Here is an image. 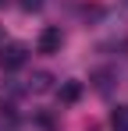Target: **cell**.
<instances>
[{
	"label": "cell",
	"instance_id": "cell-1",
	"mask_svg": "<svg viewBox=\"0 0 128 131\" xmlns=\"http://www.w3.org/2000/svg\"><path fill=\"white\" fill-rule=\"evenodd\" d=\"M25 60H29V46H25V43H7V46H0V67H4V71H18Z\"/></svg>",
	"mask_w": 128,
	"mask_h": 131
},
{
	"label": "cell",
	"instance_id": "cell-2",
	"mask_svg": "<svg viewBox=\"0 0 128 131\" xmlns=\"http://www.w3.org/2000/svg\"><path fill=\"white\" fill-rule=\"evenodd\" d=\"M61 43H64V36H61V28H43L39 32V53H57L61 50Z\"/></svg>",
	"mask_w": 128,
	"mask_h": 131
},
{
	"label": "cell",
	"instance_id": "cell-3",
	"mask_svg": "<svg viewBox=\"0 0 128 131\" xmlns=\"http://www.w3.org/2000/svg\"><path fill=\"white\" fill-rule=\"evenodd\" d=\"M82 99V82H64L61 85V103H78Z\"/></svg>",
	"mask_w": 128,
	"mask_h": 131
},
{
	"label": "cell",
	"instance_id": "cell-4",
	"mask_svg": "<svg viewBox=\"0 0 128 131\" xmlns=\"http://www.w3.org/2000/svg\"><path fill=\"white\" fill-rule=\"evenodd\" d=\"M50 82H53V78H50L46 71H36V74L29 78V89H32V92H46V89H50Z\"/></svg>",
	"mask_w": 128,
	"mask_h": 131
},
{
	"label": "cell",
	"instance_id": "cell-5",
	"mask_svg": "<svg viewBox=\"0 0 128 131\" xmlns=\"http://www.w3.org/2000/svg\"><path fill=\"white\" fill-rule=\"evenodd\" d=\"M110 124H114V131H128V106L114 110V113H110Z\"/></svg>",
	"mask_w": 128,
	"mask_h": 131
},
{
	"label": "cell",
	"instance_id": "cell-6",
	"mask_svg": "<svg viewBox=\"0 0 128 131\" xmlns=\"http://www.w3.org/2000/svg\"><path fill=\"white\" fill-rule=\"evenodd\" d=\"M93 82H96V92H103V96H107V92H110V71H100Z\"/></svg>",
	"mask_w": 128,
	"mask_h": 131
},
{
	"label": "cell",
	"instance_id": "cell-7",
	"mask_svg": "<svg viewBox=\"0 0 128 131\" xmlns=\"http://www.w3.org/2000/svg\"><path fill=\"white\" fill-rule=\"evenodd\" d=\"M21 7H25V11H39L43 0H21Z\"/></svg>",
	"mask_w": 128,
	"mask_h": 131
},
{
	"label": "cell",
	"instance_id": "cell-8",
	"mask_svg": "<svg viewBox=\"0 0 128 131\" xmlns=\"http://www.w3.org/2000/svg\"><path fill=\"white\" fill-rule=\"evenodd\" d=\"M4 4H7V0H0V7H4Z\"/></svg>",
	"mask_w": 128,
	"mask_h": 131
}]
</instances>
